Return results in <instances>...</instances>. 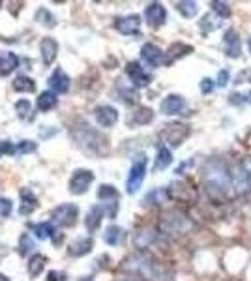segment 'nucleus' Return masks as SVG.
I'll return each instance as SVG.
<instances>
[{
    "instance_id": "f257e3e1",
    "label": "nucleus",
    "mask_w": 251,
    "mask_h": 281,
    "mask_svg": "<svg viewBox=\"0 0 251 281\" xmlns=\"http://www.w3.org/2000/svg\"><path fill=\"white\" fill-rule=\"evenodd\" d=\"M202 188L212 200H221L233 188V174L223 159L210 157L202 165Z\"/></svg>"
},
{
    "instance_id": "f03ea898",
    "label": "nucleus",
    "mask_w": 251,
    "mask_h": 281,
    "mask_svg": "<svg viewBox=\"0 0 251 281\" xmlns=\"http://www.w3.org/2000/svg\"><path fill=\"white\" fill-rule=\"evenodd\" d=\"M124 268L130 274L147 281H173V274L158 259L148 253H133L124 260Z\"/></svg>"
},
{
    "instance_id": "7ed1b4c3",
    "label": "nucleus",
    "mask_w": 251,
    "mask_h": 281,
    "mask_svg": "<svg viewBox=\"0 0 251 281\" xmlns=\"http://www.w3.org/2000/svg\"><path fill=\"white\" fill-rule=\"evenodd\" d=\"M71 137L81 150L92 154V156H105L109 152V140L103 133L90 128L88 124H81L71 130Z\"/></svg>"
},
{
    "instance_id": "20e7f679",
    "label": "nucleus",
    "mask_w": 251,
    "mask_h": 281,
    "mask_svg": "<svg viewBox=\"0 0 251 281\" xmlns=\"http://www.w3.org/2000/svg\"><path fill=\"white\" fill-rule=\"evenodd\" d=\"M159 233L167 234V236H182L191 231L193 222L190 219L186 212L182 210H169L161 214L159 217Z\"/></svg>"
},
{
    "instance_id": "39448f33",
    "label": "nucleus",
    "mask_w": 251,
    "mask_h": 281,
    "mask_svg": "<svg viewBox=\"0 0 251 281\" xmlns=\"http://www.w3.org/2000/svg\"><path fill=\"white\" fill-rule=\"evenodd\" d=\"M233 191L238 197L251 191V156L244 157L233 169Z\"/></svg>"
},
{
    "instance_id": "423d86ee",
    "label": "nucleus",
    "mask_w": 251,
    "mask_h": 281,
    "mask_svg": "<svg viewBox=\"0 0 251 281\" xmlns=\"http://www.w3.org/2000/svg\"><path fill=\"white\" fill-rule=\"evenodd\" d=\"M144 174H147V156L141 154V156H137L135 159H133V165H131L128 180H126L128 193H135L137 189L141 188L142 180H144Z\"/></svg>"
},
{
    "instance_id": "0eeeda50",
    "label": "nucleus",
    "mask_w": 251,
    "mask_h": 281,
    "mask_svg": "<svg viewBox=\"0 0 251 281\" xmlns=\"http://www.w3.org/2000/svg\"><path fill=\"white\" fill-rule=\"evenodd\" d=\"M77 217H79V208L75 205H66L56 206L55 210L51 212V219L56 225H62V227H73L77 223Z\"/></svg>"
},
{
    "instance_id": "6e6552de",
    "label": "nucleus",
    "mask_w": 251,
    "mask_h": 281,
    "mask_svg": "<svg viewBox=\"0 0 251 281\" xmlns=\"http://www.w3.org/2000/svg\"><path fill=\"white\" fill-rule=\"evenodd\" d=\"M190 135V128L186 124H180V122H176V124H167L161 131V139L171 146H180L186 137Z\"/></svg>"
},
{
    "instance_id": "1a4fd4ad",
    "label": "nucleus",
    "mask_w": 251,
    "mask_h": 281,
    "mask_svg": "<svg viewBox=\"0 0 251 281\" xmlns=\"http://www.w3.org/2000/svg\"><path fill=\"white\" fill-rule=\"evenodd\" d=\"M94 182V173L88 171V169H79L73 173L70 180V193L73 195H81V193H87L90 184Z\"/></svg>"
},
{
    "instance_id": "9d476101",
    "label": "nucleus",
    "mask_w": 251,
    "mask_h": 281,
    "mask_svg": "<svg viewBox=\"0 0 251 281\" xmlns=\"http://www.w3.org/2000/svg\"><path fill=\"white\" fill-rule=\"evenodd\" d=\"M126 73H128L130 81L133 83L135 88H144L152 83V75L148 71H144V68L139 62H128L126 64Z\"/></svg>"
},
{
    "instance_id": "9b49d317",
    "label": "nucleus",
    "mask_w": 251,
    "mask_h": 281,
    "mask_svg": "<svg viewBox=\"0 0 251 281\" xmlns=\"http://www.w3.org/2000/svg\"><path fill=\"white\" fill-rule=\"evenodd\" d=\"M144 21L150 25L152 28H158L161 25H165L167 21V10L161 2H152V4L147 6L144 10Z\"/></svg>"
},
{
    "instance_id": "f8f14e48",
    "label": "nucleus",
    "mask_w": 251,
    "mask_h": 281,
    "mask_svg": "<svg viewBox=\"0 0 251 281\" xmlns=\"http://www.w3.org/2000/svg\"><path fill=\"white\" fill-rule=\"evenodd\" d=\"M115 28L124 36H139L141 34V17L126 15L115 19Z\"/></svg>"
},
{
    "instance_id": "ddd939ff",
    "label": "nucleus",
    "mask_w": 251,
    "mask_h": 281,
    "mask_svg": "<svg viewBox=\"0 0 251 281\" xmlns=\"http://www.w3.org/2000/svg\"><path fill=\"white\" fill-rule=\"evenodd\" d=\"M94 118L101 128H113L118 122V111L111 105H98L94 109Z\"/></svg>"
},
{
    "instance_id": "4468645a",
    "label": "nucleus",
    "mask_w": 251,
    "mask_h": 281,
    "mask_svg": "<svg viewBox=\"0 0 251 281\" xmlns=\"http://www.w3.org/2000/svg\"><path fill=\"white\" fill-rule=\"evenodd\" d=\"M223 51L231 58H238V56H240L242 44H240V38H238V32H236L235 28H229V30L223 34Z\"/></svg>"
},
{
    "instance_id": "2eb2a0df",
    "label": "nucleus",
    "mask_w": 251,
    "mask_h": 281,
    "mask_svg": "<svg viewBox=\"0 0 251 281\" xmlns=\"http://www.w3.org/2000/svg\"><path fill=\"white\" fill-rule=\"evenodd\" d=\"M163 56H165V53L158 47V45L144 44L141 47V58L144 60V62L150 66V68H158L161 62H165Z\"/></svg>"
},
{
    "instance_id": "dca6fc26",
    "label": "nucleus",
    "mask_w": 251,
    "mask_h": 281,
    "mask_svg": "<svg viewBox=\"0 0 251 281\" xmlns=\"http://www.w3.org/2000/svg\"><path fill=\"white\" fill-rule=\"evenodd\" d=\"M184 109H186V99H184L180 94H169V96L161 102V113L169 114V116L180 114Z\"/></svg>"
},
{
    "instance_id": "f3484780",
    "label": "nucleus",
    "mask_w": 251,
    "mask_h": 281,
    "mask_svg": "<svg viewBox=\"0 0 251 281\" xmlns=\"http://www.w3.org/2000/svg\"><path fill=\"white\" fill-rule=\"evenodd\" d=\"M49 87H51V92L55 94H66L70 90V77L66 75L62 68H56L53 71V75L49 77Z\"/></svg>"
},
{
    "instance_id": "a211bd4d",
    "label": "nucleus",
    "mask_w": 251,
    "mask_h": 281,
    "mask_svg": "<svg viewBox=\"0 0 251 281\" xmlns=\"http://www.w3.org/2000/svg\"><path fill=\"white\" fill-rule=\"evenodd\" d=\"M39 53H41V60L45 66H51L56 60V53H58V44L53 38H44L39 44Z\"/></svg>"
},
{
    "instance_id": "6ab92c4d",
    "label": "nucleus",
    "mask_w": 251,
    "mask_h": 281,
    "mask_svg": "<svg viewBox=\"0 0 251 281\" xmlns=\"http://www.w3.org/2000/svg\"><path fill=\"white\" fill-rule=\"evenodd\" d=\"M152 120H154L152 109L139 107V109H135L133 113H130V116H128V126H131V128H137V126H147V124H150Z\"/></svg>"
},
{
    "instance_id": "aec40b11",
    "label": "nucleus",
    "mask_w": 251,
    "mask_h": 281,
    "mask_svg": "<svg viewBox=\"0 0 251 281\" xmlns=\"http://www.w3.org/2000/svg\"><path fill=\"white\" fill-rule=\"evenodd\" d=\"M103 214H105V206H92L88 210L87 217H85V225H87V231L88 233H96L101 225V219H103Z\"/></svg>"
},
{
    "instance_id": "412c9836",
    "label": "nucleus",
    "mask_w": 251,
    "mask_h": 281,
    "mask_svg": "<svg viewBox=\"0 0 251 281\" xmlns=\"http://www.w3.org/2000/svg\"><path fill=\"white\" fill-rule=\"evenodd\" d=\"M38 208V199L32 195L28 188L21 189V206H19V214L21 216H30L34 210Z\"/></svg>"
},
{
    "instance_id": "4be33fe9",
    "label": "nucleus",
    "mask_w": 251,
    "mask_h": 281,
    "mask_svg": "<svg viewBox=\"0 0 251 281\" xmlns=\"http://www.w3.org/2000/svg\"><path fill=\"white\" fill-rule=\"evenodd\" d=\"M92 246H94V240L90 236L87 238H77L75 242L70 244V248H68V253L71 257H82V255H87L92 251Z\"/></svg>"
},
{
    "instance_id": "5701e85b",
    "label": "nucleus",
    "mask_w": 251,
    "mask_h": 281,
    "mask_svg": "<svg viewBox=\"0 0 251 281\" xmlns=\"http://www.w3.org/2000/svg\"><path fill=\"white\" fill-rule=\"evenodd\" d=\"M158 236H159V233H156V231L141 229V231H137L135 236H133V244H135V248H139V249H147L158 240Z\"/></svg>"
},
{
    "instance_id": "b1692460",
    "label": "nucleus",
    "mask_w": 251,
    "mask_h": 281,
    "mask_svg": "<svg viewBox=\"0 0 251 281\" xmlns=\"http://www.w3.org/2000/svg\"><path fill=\"white\" fill-rule=\"evenodd\" d=\"M19 66V58L13 53H0V77L10 75L11 71Z\"/></svg>"
},
{
    "instance_id": "393cba45",
    "label": "nucleus",
    "mask_w": 251,
    "mask_h": 281,
    "mask_svg": "<svg viewBox=\"0 0 251 281\" xmlns=\"http://www.w3.org/2000/svg\"><path fill=\"white\" fill-rule=\"evenodd\" d=\"M98 199L103 200L105 206H107V210L111 208V205L113 206H118V191H116L113 186H107L103 184L101 188L98 189Z\"/></svg>"
},
{
    "instance_id": "a878e982",
    "label": "nucleus",
    "mask_w": 251,
    "mask_h": 281,
    "mask_svg": "<svg viewBox=\"0 0 251 281\" xmlns=\"http://www.w3.org/2000/svg\"><path fill=\"white\" fill-rule=\"evenodd\" d=\"M191 51H193V47H190V45H186V44L171 45L169 51H167V58H165V64H171L173 60H178V58H182V56H186V54H190Z\"/></svg>"
},
{
    "instance_id": "bb28decb",
    "label": "nucleus",
    "mask_w": 251,
    "mask_h": 281,
    "mask_svg": "<svg viewBox=\"0 0 251 281\" xmlns=\"http://www.w3.org/2000/svg\"><path fill=\"white\" fill-rule=\"evenodd\" d=\"M171 163H173V154H171V150L167 146H159L156 162H154V169H156V171H163V169L169 167Z\"/></svg>"
},
{
    "instance_id": "cd10ccee",
    "label": "nucleus",
    "mask_w": 251,
    "mask_h": 281,
    "mask_svg": "<svg viewBox=\"0 0 251 281\" xmlns=\"http://www.w3.org/2000/svg\"><path fill=\"white\" fill-rule=\"evenodd\" d=\"M38 109L39 111H51V109L56 107V103H58V99H56V94L51 92V90H45V92H41L38 96Z\"/></svg>"
},
{
    "instance_id": "c85d7f7f",
    "label": "nucleus",
    "mask_w": 251,
    "mask_h": 281,
    "mask_svg": "<svg viewBox=\"0 0 251 281\" xmlns=\"http://www.w3.org/2000/svg\"><path fill=\"white\" fill-rule=\"evenodd\" d=\"M45 263H47V259H45L44 255H39V253L32 255L30 260H28V274H30L32 277L39 276L45 268Z\"/></svg>"
},
{
    "instance_id": "c756f323",
    "label": "nucleus",
    "mask_w": 251,
    "mask_h": 281,
    "mask_svg": "<svg viewBox=\"0 0 251 281\" xmlns=\"http://www.w3.org/2000/svg\"><path fill=\"white\" fill-rule=\"evenodd\" d=\"M13 88H15L17 92H34L36 90V83L27 75H19L13 81Z\"/></svg>"
},
{
    "instance_id": "7c9ffc66",
    "label": "nucleus",
    "mask_w": 251,
    "mask_h": 281,
    "mask_svg": "<svg viewBox=\"0 0 251 281\" xmlns=\"http://www.w3.org/2000/svg\"><path fill=\"white\" fill-rule=\"evenodd\" d=\"M175 6H176V11H178L182 17H186V19L195 17L197 11H199V8H197L195 2H190V0H186V2H176Z\"/></svg>"
},
{
    "instance_id": "2f4dec72",
    "label": "nucleus",
    "mask_w": 251,
    "mask_h": 281,
    "mask_svg": "<svg viewBox=\"0 0 251 281\" xmlns=\"http://www.w3.org/2000/svg\"><path fill=\"white\" fill-rule=\"evenodd\" d=\"M34 234L38 238H41V240H45V238H51L53 234H55V225L51 222H44V223H38L36 227H34Z\"/></svg>"
},
{
    "instance_id": "473e14b6",
    "label": "nucleus",
    "mask_w": 251,
    "mask_h": 281,
    "mask_svg": "<svg viewBox=\"0 0 251 281\" xmlns=\"http://www.w3.org/2000/svg\"><path fill=\"white\" fill-rule=\"evenodd\" d=\"M36 21L41 23L44 27H55V25H56L55 15H53V13H51L47 8H39V10L36 11Z\"/></svg>"
},
{
    "instance_id": "72a5a7b5",
    "label": "nucleus",
    "mask_w": 251,
    "mask_h": 281,
    "mask_svg": "<svg viewBox=\"0 0 251 281\" xmlns=\"http://www.w3.org/2000/svg\"><path fill=\"white\" fill-rule=\"evenodd\" d=\"M122 229L116 227V225H111L107 231H105V242L109 244V246H118L120 244V238H122Z\"/></svg>"
},
{
    "instance_id": "f704fd0d",
    "label": "nucleus",
    "mask_w": 251,
    "mask_h": 281,
    "mask_svg": "<svg viewBox=\"0 0 251 281\" xmlns=\"http://www.w3.org/2000/svg\"><path fill=\"white\" fill-rule=\"evenodd\" d=\"M210 6H212L214 13L219 15V19H221V17H231V8L227 2H212Z\"/></svg>"
},
{
    "instance_id": "c9c22d12",
    "label": "nucleus",
    "mask_w": 251,
    "mask_h": 281,
    "mask_svg": "<svg viewBox=\"0 0 251 281\" xmlns=\"http://www.w3.org/2000/svg\"><path fill=\"white\" fill-rule=\"evenodd\" d=\"M118 94H120V99L126 103H135L137 102V92L133 88H124L118 87Z\"/></svg>"
},
{
    "instance_id": "e433bc0d",
    "label": "nucleus",
    "mask_w": 251,
    "mask_h": 281,
    "mask_svg": "<svg viewBox=\"0 0 251 281\" xmlns=\"http://www.w3.org/2000/svg\"><path fill=\"white\" fill-rule=\"evenodd\" d=\"M30 102L28 99H21V102H17L15 103V111H17V114L21 116V118H27L28 116V113H30Z\"/></svg>"
},
{
    "instance_id": "4c0bfd02",
    "label": "nucleus",
    "mask_w": 251,
    "mask_h": 281,
    "mask_svg": "<svg viewBox=\"0 0 251 281\" xmlns=\"http://www.w3.org/2000/svg\"><path fill=\"white\" fill-rule=\"evenodd\" d=\"M32 246H34V244H32V240H30V236L25 233L21 236V242H19V253H21V257H25V255H27L28 251L32 249Z\"/></svg>"
},
{
    "instance_id": "58836bf2",
    "label": "nucleus",
    "mask_w": 251,
    "mask_h": 281,
    "mask_svg": "<svg viewBox=\"0 0 251 281\" xmlns=\"http://www.w3.org/2000/svg\"><path fill=\"white\" fill-rule=\"evenodd\" d=\"M11 208H13V205H11L10 199H0V217H10Z\"/></svg>"
},
{
    "instance_id": "ea45409f",
    "label": "nucleus",
    "mask_w": 251,
    "mask_h": 281,
    "mask_svg": "<svg viewBox=\"0 0 251 281\" xmlns=\"http://www.w3.org/2000/svg\"><path fill=\"white\" fill-rule=\"evenodd\" d=\"M36 148H38V145L32 143V140H21V145L17 146V152H21V154H28V152H34Z\"/></svg>"
},
{
    "instance_id": "a19ab883",
    "label": "nucleus",
    "mask_w": 251,
    "mask_h": 281,
    "mask_svg": "<svg viewBox=\"0 0 251 281\" xmlns=\"http://www.w3.org/2000/svg\"><path fill=\"white\" fill-rule=\"evenodd\" d=\"M229 79H231V73H229V70H221L218 73V87H227V83H229Z\"/></svg>"
},
{
    "instance_id": "79ce46f5",
    "label": "nucleus",
    "mask_w": 251,
    "mask_h": 281,
    "mask_svg": "<svg viewBox=\"0 0 251 281\" xmlns=\"http://www.w3.org/2000/svg\"><path fill=\"white\" fill-rule=\"evenodd\" d=\"M214 87H216V83L212 81V79H202L201 81V92L202 94H210L214 90Z\"/></svg>"
},
{
    "instance_id": "37998d69",
    "label": "nucleus",
    "mask_w": 251,
    "mask_h": 281,
    "mask_svg": "<svg viewBox=\"0 0 251 281\" xmlns=\"http://www.w3.org/2000/svg\"><path fill=\"white\" fill-rule=\"evenodd\" d=\"M15 152V146L11 145V143H0V154H13Z\"/></svg>"
},
{
    "instance_id": "c03bdc74",
    "label": "nucleus",
    "mask_w": 251,
    "mask_h": 281,
    "mask_svg": "<svg viewBox=\"0 0 251 281\" xmlns=\"http://www.w3.org/2000/svg\"><path fill=\"white\" fill-rule=\"evenodd\" d=\"M47 281H66V274L64 272H49Z\"/></svg>"
},
{
    "instance_id": "a18cd8bd",
    "label": "nucleus",
    "mask_w": 251,
    "mask_h": 281,
    "mask_svg": "<svg viewBox=\"0 0 251 281\" xmlns=\"http://www.w3.org/2000/svg\"><path fill=\"white\" fill-rule=\"evenodd\" d=\"M115 281H147V279H142V277L135 276V274H126V276H118Z\"/></svg>"
},
{
    "instance_id": "49530a36",
    "label": "nucleus",
    "mask_w": 251,
    "mask_h": 281,
    "mask_svg": "<svg viewBox=\"0 0 251 281\" xmlns=\"http://www.w3.org/2000/svg\"><path fill=\"white\" fill-rule=\"evenodd\" d=\"M242 103H251V92H247L246 96H242Z\"/></svg>"
},
{
    "instance_id": "de8ad7c7",
    "label": "nucleus",
    "mask_w": 251,
    "mask_h": 281,
    "mask_svg": "<svg viewBox=\"0 0 251 281\" xmlns=\"http://www.w3.org/2000/svg\"><path fill=\"white\" fill-rule=\"evenodd\" d=\"M6 253H8V249H6L4 246H0V260L4 259V255H6Z\"/></svg>"
},
{
    "instance_id": "09e8293b",
    "label": "nucleus",
    "mask_w": 251,
    "mask_h": 281,
    "mask_svg": "<svg viewBox=\"0 0 251 281\" xmlns=\"http://www.w3.org/2000/svg\"><path fill=\"white\" fill-rule=\"evenodd\" d=\"M0 281H10V279H8L6 276H2V274H0Z\"/></svg>"
},
{
    "instance_id": "8fccbe9b",
    "label": "nucleus",
    "mask_w": 251,
    "mask_h": 281,
    "mask_svg": "<svg viewBox=\"0 0 251 281\" xmlns=\"http://www.w3.org/2000/svg\"><path fill=\"white\" fill-rule=\"evenodd\" d=\"M247 47H249V51H251V38H249V42H247Z\"/></svg>"
},
{
    "instance_id": "3c124183",
    "label": "nucleus",
    "mask_w": 251,
    "mask_h": 281,
    "mask_svg": "<svg viewBox=\"0 0 251 281\" xmlns=\"http://www.w3.org/2000/svg\"><path fill=\"white\" fill-rule=\"evenodd\" d=\"M0 6H2V2H0Z\"/></svg>"
}]
</instances>
